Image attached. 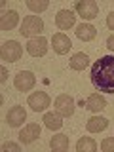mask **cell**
<instances>
[{
    "instance_id": "obj_24",
    "label": "cell",
    "mask_w": 114,
    "mask_h": 152,
    "mask_svg": "<svg viewBox=\"0 0 114 152\" xmlns=\"http://www.w3.org/2000/svg\"><path fill=\"white\" fill-rule=\"evenodd\" d=\"M107 27L110 28V31H114V12L108 13V17H107Z\"/></svg>"
},
{
    "instance_id": "obj_8",
    "label": "cell",
    "mask_w": 114,
    "mask_h": 152,
    "mask_svg": "<svg viewBox=\"0 0 114 152\" xmlns=\"http://www.w3.org/2000/svg\"><path fill=\"white\" fill-rule=\"evenodd\" d=\"M13 84H15V88L19 89V91H28V89H32V88H34L36 78H34V74H32V72H28V70H21V72H19V74L15 76Z\"/></svg>"
},
{
    "instance_id": "obj_22",
    "label": "cell",
    "mask_w": 114,
    "mask_h": 152,
    "mask_svg": "<svg viewBox=\"0 0 114 152\" xmlns=\"http://www.w3.org/2000/svg\"><path fill=\"white\" fill-rule=\"evenodd\" d=\"M101 150L103 152H114V137H107V139H103Z\"/></svg>"
},
{
    "instance_id": "obj_11",
    "label": "cell",
    "mask_w": 114,
    "mask_h": 152,
    "mask_svg": "<svg viewBox=\"0 0 114 152\" xmlns=\"http://www.w3.org/2000/svg\"><path fill=\"white\" fill-rule=\"evenodd\" d=\"M38 137H40V126L38 124H27L21 129V133H19V139H21L23 145H31Z\"/></svg>"
},
{
    "instance_id": "obj_18",
    "label": "cell",
    "mask_w": 114,
    "mask_h": 152,
    "mask_svg": "<svg viewBox=\"0 0 114 152\" xmlns=\"http://www.w3.org/2000/svg\"><path fill=\"white\" fill-rule=\"evenodd\" d=\"M61 114L59 112H46L44 118H42V122L46 124L48 129H59L61 126H63V120H61Z\"/></svg>"
},
{
    "instance_id": "obj_12",
    "label": "cell",
    "mask_w": 114,
    "mask_h": 152,
    "mask_svg": "<svg viewBox=\"0 0 114 152\" xmlns=\"http://www.w3.org/2000/svg\"><path fill=\"white\" fill-rule=\"evenodd\" d=\"M25 118H27V112H25L23 107H12L8 110V114H6V122L12 127H19L23 122H25Z\"/></svg>"
},
{
    "instance_id": "obj_25",
    "label": "cell",
    "mask_w": 114,
    "mask_h": 152,
    "mask_svg": "<svg viewBox=\"0 0 114 152\" xmlns=\"http://www.w3.org/2000/svg\"><path fill=\"white\" fill-rule=\"evenodd\" d=\"M107 48H108L110 51H114V34L107 38Z\"/></svg>"
},
{
    "instance_id": "obj_1",
    "label": "cell",
    "mask_w": 114,
    "mask_h": 152,
    "mask_svg": "<svg viewBox=\"0 0 114 152\" xmlns=\"http://www.w3.org/2000/svg\"><path fill=\"white\" fill-rule=\"evenodd\" d=\"M91 84L103 93H114V55H104L93 63Z\"/></svg>"
},
{
    "instance_id": "obj_9",
    "label": "cell",
    "mask_w": 114,
    "mask_h": 152,
    "mask_svg": "<svg viewBox=\"0 0 114 152\" xmlns=\"http://www.w3.org/2000/svg\"><path fill=\"white\" fill-rule=\"evenodd\" d=\"M74 21H76V15L70 10H59L55 15V25L61 31H69L70 27H74Z\"/></svg>"
},
{
    "instance_id": "obj_17",
    "label": "cell",
    "mask_w": 114,
    "mask_h": 152,
    "mask_svg": "<svg viewBox=\"0 0 114 152\" xmlns=\"http://www.w3.org/2000/svg\"><path fill=\"white\" fill-rule=\"evenodd\" d=\"M89 63V57L84 53V51H78V53H74L72 57H70V61H69V65H70V69L72 70H84L86 66H88Z\"/></svg>"
},
{
    "instance_id": "obj_13",
    "label": "cell",
    "mask_w": 114,
    "mask_h": 152,
    "mask_svg": "<svg viewBox=\"0 0 114 152\" xmlns=\"http://www.w3.org/2000/svg\"><path fill=\"white\" fill-rule=\"evenodd\" d=\"M19 23V13L15 10H8V12L2 13V19H0V28L2 31H12L15 28Z\"/></svg>"
},
{
    "instance_id": "obj_10",
    "label": "cell",
    "mask_w": 114,
    "mask_h": 152,
    "mask_svg": "<svg viewBox=\"0 0 114 152\" xmlns=\"http://www.w3.org/2000/svg\"><path fill=\"white\" fill-rule=\"evenodd\" d=\"M51 44H53V51L59 55H65L69 53V50L72 48V44H70V38L63 34V32H55L53 36H51Z\"/></svg>"
},
{
    "instance_id": "obj_16",
    "label": "cell",
    "mask_w": 114,
    "mask_h": 152,
    "mask_svg": "<svg viewBox=\"0 0 114 152\" xmlns=\"http://www.w3.org/2000/svg\"><path fill=\"white\" fill-rule=\"evenodd\" d=\"M107 127H108V120L103 118V116H93V118H89V120L86 122V129L89 133H99V131L107 129Z\"/></svg>"
},
{
    "instance_id": "obj_26",
    "label": "cell",
    "mask_w": 114,
    "mask_h": 152,
    "mask_svg": "<svg viewBox=\"0 0 114 152\" xmlns=\"http://www.w3.org/2000/svg\"><path fill=\"white\" fill-rule=\"evenodd\" d=\"M6 76H8V72H6V66H2V78H0V82H6Z\"/></svg>"
},
{
    "instance_id": "obj_6",
    "label": "cell",
    "mask_w": 114,
    "mask_h": 152,
    "mask_svg": "<svg viewBox=\"0 0 114 152\" xmlns=\"http://www.w3.org/2000/svg\"><path fill=\"white\" fill-rule=\"evenodd\" d=\"M53 107H55V112H59L61 116L69 118V116H72V112H74V99L70 97V95L63 93L53 101Z\"/></svg>"
},
{
    "instance_id": "obj_14",
    "label": "cell",
    "mask_w": 114,
    "mask_h": 152,
    "mask_svg": "<svg viewBox=\"0 0 114 152\" xmlns=\"http://www.w3.org/2000/svg\"><path fill=\"white\" fill-rule=\"evenodd\" d=\"M104 107H107V99L99 93H91L88 97V101H86V108L91 112H101Z\"/></svg>"
},
{
    "instance_id": "obj_7",
    "label": "cell",
    "mask_w": 114,
    "mask_h": 152,
    "mask_svg": "<svg viewBox=\"0 0 114 152\" xmlns=\"http://www.w3.org/2000/svg\"><path fill=\"white\" fill-rule=\"evenodd\" d=\"M27 51H28L32 57H42V55H46V51H48V40H46L44 36L31 38V40L27 42Z\"/></svg>"
},
{
    "instance_id": "obj_20",
    "label": "cell",
    "mask_w": 114,
    "mask_h": 152,
    "mask_svg": "<svg viewBox=\"0 0 114 152\" xmlns=\"http://www.w3.org/2000/svg\"><path fill=\"white\" fill-rule=\"evenodd\" d=\"M76 150L78 152H95L97 150V142L91 137H82V139L76 142Z\"/></svg>"
},
{
    "instance_id": "obj_2",
    "label": "cell",
    "mask_w": 114,
    "mask_h": 152,
    "mask_svg": "<svg viewBox=\"0 0 114 152\" xmlns=\"http://www.w3.org/2000/svg\"><path fill=\"white\" fill-rule=\"evenodd\" d=\"M44 31V21H42L38 15H27L21 23V34L27 38H36L40 36V32Z\"/></svg>"
},
{
    "instance_id": "obj_3",
    "label": "cell",
    "mask_w": 114,
    "mask_h": 152,
    "mask_svg": "<svg viewBox=\"0 0 114 152\" xmlns=\"http://www.w3.org/2000/svg\"><path fill=\"white\" fill-rule=\"evenodd\" d=\"M74 8H76V13L86 21H91L99 13V6L95 0H80V2H76Z\"/></svg>"
},
{
    "instance_id": "obj_15",
    "label": "cell",
    "mask_w": 114,
    "mask_h": 152,
    "mask_svg": "<svg viewBox=\"0 0 114 152\" xmlns=\"http://www.w3.org/2000/svg\"><path fill=\"white\" fill-rule=\"evenodd\" d=\"M76 36H78L80 40H84V42H89V40H93V38L97 36V28L93 25H89V23H82V25L76 27Z\"/></svg>"
},
{
    "instance_id": "obj_19",
    "label": "cell",
    "mask_w": 114,
    "mask_h": 152,
    "mask_svg": "<svg viewBox=\"0 0 114 152\" xmlns=\"http://www.w3.org/2000/svg\"><path fill=\"white\" fill-rule=\"evenodd\" d=\"M50 146H51V148H53L55 152H65L66 148H69V137L63 135V133H59V135L51 137Z\"/></svg>"
},
{
    "instance_id": "obj_23",
    "label": "cell",
    "mask_w": 114,
    "mask_h": 152,
    "mask_svg": "<svg viewBox=\"0 0 114 152\" xmlns=\"http://www.w3.org/2000/svg\"><path fill=\"white\" fill-rule=\"evenodd\" d=\"M2 148H4V150H12V152H19V150H21L17 142H12V141H6V142L2 145Z\"/></svg>"
},
{
    "instance_id": "obj_4",
    "label": "cell",
    "mask_w": 114,
    "mask_h": 152,
    "mask_svg": "<svg viewBox=\"0 0 114 152\" xmlns=\"http://www.w3.org/2000/svg\"><path fill=\"white\" fill-rule=\"evenodd\" d=\"M23 50L21 46H19V42L15 40H8L2 44V51H0V55H2V61H8V63H15L19 61V57H21Z\"/></svg>"
},
{
    "instance_id": "obj_5",
    "label": "cell",
    "mask_w": 114,
    "mask_h": 152,
    "mask_svg": "<svg viewBox=\"0 0 114 152\" xmlns=\"http://www.w3.org/2000/svg\"><path fill=\"white\" fill-rule=\"evenodd\" d=\"M27 103H28V107H31L34 112H42V110H46V108L50 107L51 99H50V95H48L46 91H34V93L28 95Z\"/></svg>"
},
{
    "instance_id": "obj_21",
    "label": "cell",
    "mask_w": 114,
    "mask_h": 152,
    "mask_svg": "<svg viewBox=\"0 0 114 152\" xmlns=\"http://www.w3.org/2000/svg\"><path fill=\"white\" fill-rule=\"evenodd\" d=\"M27 6H28V10L40 13V12H44V10H48L50 2H48V0H27Z\"/></svg>"
}]
</instances>
